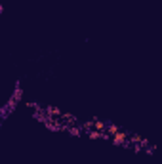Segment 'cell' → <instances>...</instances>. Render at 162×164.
I'll return each instance as SVG.
<instances>
[{
    "mask_svg": "<svg viewBox=\"0 0 162 164\" xmlns=\"http://www.w3.org/2000/svg\"><path fill=\"white\" fill-rule=\"evenodd\" d=\"M126 141H128V134L120 132V130H118V132L113 136V143H114V145H124Z\"/></svg>",
    "mask_w": 162,
    "mask_h": 164,
    "instance_id": "6da1fadb",
    "label": "cell"
},
{
    "mask_svg": "<svg viewBox=\"0 0 162 164\" xmlns=\"http://www.w3.org/2000/svg\"><path fill=\"white\" fill-rule=\"evenodd\" d=\"M46 113H48V116H52V118H57V116L63 115L57 107H46Z\"/></svg>",
    "mask_w": 162,
    "mask_h": 164,
    "instance_id": "7a4b0ae2",
    "label": "cell"
},
{
    "mask_svg": "<svg viewBox=\"0 0 162 164\" xmlns=\"http://www.w3.org/2000/svg\"><path fill=\"white\" fill-rule=\"evenodd\" d=\"M105 126H107V122H103V120H93L95 132H105Z\"/></svg>",
    "mask_w": 162,
    "mask_h": 164,
    "instance_id": "3957f363",
    "label": "cell"
},
{
    "mask_svg": "<svg viewBox=\"0 0 162 164\" xmlns=\"http://www.w3.org/2000/svg\"><path fill=\"white\" fill-rule=\"evenodd\" d=\"M116 132H118V126H116V124H107V126H105V134L114 136Z\"/></svg>",
    "mask_w": 162,
    "mask_h": 164,
    "instance_id": "277c9868",
    "label": "cell"
},
{
    "mask_svg": "<svg viewBox=\"0 0 162 164\" xmlns=\"http://www.w3.org/2000/svg\"><path fill=\"white\" fill-rule=\"evenodd\" d=\"M21 97H23V90H21L19 84H17V88H15V92H14V95H12V99H14V101H19Z\"/></svg>",
    "mask_w": 162,
    "mask_h": 164,
    "instance_id": "5b68a950",
    "label": "cell"
},
{
    "mask_svg": "<svg viewBox=\"0 0 162 164\" xmlns=\"http://www.w3.org/2000/svg\"><path fill=\"white\" fill-rule=\"evenodd\" d=\"M67 130H69V134H71V136H82V130H80V128H73V126H67Z\"/></svg>",
    "mask_w": 162,
    "mask_h": 164,
    "instance_id": "8992f818",
    "label": "cell"
},
{
    "mask_svg": "<svg viewBox=\"0 0 162 164\" xmlns=\"http://www.w3.org/2000/svg\"><path fill=\"white\" fill-rule=\"evenodd\" d=\"M82 128H84V132H90V130L93 128V120H90V122H84Z\"/></svg>",
    "mask_w": 162,
    "mask_h": 164,
    "instance_id": "52a82bcc",
    "label": "cell"
},
{
    "mask_svg": "<svg viewBox=\"0 0 162 164\" xmlns=\"http://www.w3.org/2000/svg\"><path fill=\"white\" fill-rule=\"evenodd\" d=\"M132 141H134V143H139V141H141V136H137V134H134V136H132Z\"/></svg>",
    "mask_w": 162,
    "mask_h": 164,
    "instance_id": "ba28073f",
    "label": "cell"
},
{
    "mask_svg": "<svg viewBox=\"0 0 162 164\" xmlns=\"http://www.w3.org/2000/svg\"><path fill=\"white\" fill-rule=\"evenodd\" d=\"M27 107H29V109H40L36 103H32V101H31V103H27Z\"/></svg>",
    "mask_w": 162,
    "mask_h": 164,
    "instance_id": "9c48e42d",
    "label": "cell"
},
{
    "mask_svg": "<svg viewBox=\"0 0 162 164\" xmlns=\"http://www.w3.org/2000/svg\"><path fill=\"white\" fill-rule=\"evenodd\" d=\"M0 14H2V6H0Z\"/></svg>",
    "mask_w": 162,
    "mask_h": 164,
    "instance_id": "30bf717a",
    "label": "cell"
},
{
    "mask_svg": "<svg viewBox=\"0 0 162 164\" xmlns=\"http://www.w3.org/2000/svg\"><path fill=\"white\" fill-rule=\"evenodd\" d=\"M2 120H4V118H0V124H2Z\"/></svg>",
    "mask_w": 162,
    "mask_h": 164,
    "instance_id": "8fae6325",
    "label": "cell"
}]
</instances>
